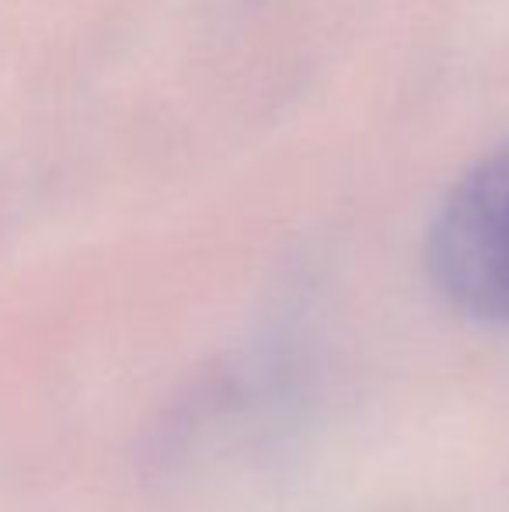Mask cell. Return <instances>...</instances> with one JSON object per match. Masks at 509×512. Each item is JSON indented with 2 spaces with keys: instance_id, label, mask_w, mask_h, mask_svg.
<instances>
[{
  "instance_id": "cell-1",
  "label": "cell",
  "mask_w": 509,
  "mask_h": 512,
  "mask_svg": "<svg viewBox=\"0 0 509 512\" xmlns=\"http://www.w3.org/2000/svg\"><path fill=\"white\" fill-rule=\"evenodd\" d=\"M429 269L450 304L509 324V150L478 164L440 206Z\"/></svg>"
}]
</instances>
